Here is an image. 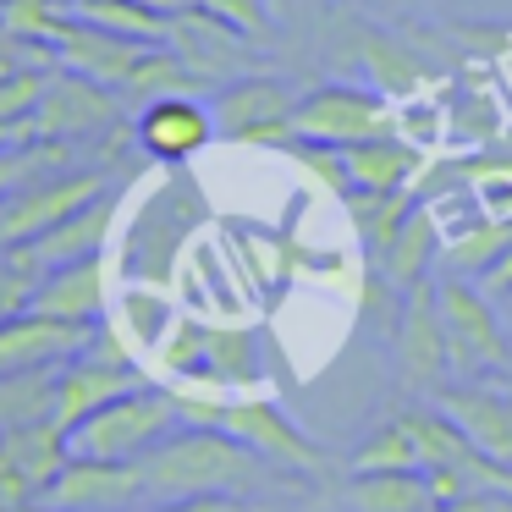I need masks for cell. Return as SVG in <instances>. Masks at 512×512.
<instances>
[{"label":"cell","mask_w":512,"mask_h":512,"mask_svg":"<svg viewBox=\"0 0 512 512\" xmlns=\"http://www.w3.org/2000/svg\"><path fill=\"white\" fill-rule=\"evenodd\" d=\"M336 155H342L347 188H364V193L408 188V182L424 171V149H419V144H408L402 133L364 138V144H347V149H336Z\"/></svg>","instance_id":"cell-20"},{"label":"cell","mask_w":512,"mask_h":512,"mask_svg":"<svg viewBox=\"0 0 512 512\" xmlns=\"http://www.w3.org/2000/svg\"><path fill=\"white\" fill-rule=\"evenodd\" d=\"M100 325H67V320H50V314H17V320L0 325V375L12 369H34V364H61V358L83 353L94 342Z\"/></svg>","instance_id":"cell-17"},{"label":"cell","mask_w":512,"mask_h":512,"mask_svg":"<svg viewBox=\"0 0 512 512\" xmlns=\"http://www.w3.org/2000/svg\"><path fill=\"white\" fill-rule=\"evenodd\" d=\"M72 12L89 23L111 28L122 39H144V45H171V17L149 12L144 0H72Z\"/></svg>","instance_id":"cell-28"},{"label":"cell","mask_w":512,"mask_h":512,"mask_svg":"<svg viewBox=\"0 0 512 512\" xmlns=\"http://www.w3.org/2000/svg\"><path fill=\"white\" fill-rule=\"evenodd\" d=\"M430 512H512V490H463L452 501H435Z\"/></svg>","instance_id":"cell-34"},{"label":"cell","mask_w":512,"mask_h":512,"mask_svg":"<svg viewBox=\"0 0 512 512\" xmlns=\"http://www.w3.org/2000/svg\"><path fill=\"white\" fill-rule=\"evenodd\" d=\"M182 424V408L166 386H133L116 402H105L100 413L78 424L72 435V452L83 457H116V463H144L160 441Z\"/></svg>","instance_id":"cell-3"},{"label":"cell","mask_w":512,"mask_h":512,"mask_svg":"<svg viewBox=\"0 0 512 512\" xmlns=\"http://www.w3.org/2000/svg\"><path fill=\"white\" fill-rule=\"evenodd\" d=\"M144 496H243L259 479V457L221 424H177L155 452L138 463Z\"/></svg>","instance_id":"cell-1"},{"label":"cell","mask_w":512,"mask_h":512,"mask_svg":"<svg viewBox=\"0 0 512 512\" xmlns=\"http://www.w3.org/2000/svg\"><path fill=\"white\" fill-rule=\"evenodd\" d=\"M408 468H419V441H413V430L402 424V413L386 424H375L353 452V474H408Z\"/></svg>","instance_id":"cell-29"},{"label":"cell","mask_w":512,"mask_h":512,"mask_svg":"<svg viewBox=\"0 0 512 512\" xmlns=\"http://www.w3.org/2000/svg\"><path fill=\"white\" fill-rule=\"evenodd\" d=\"M479 287H485L490 298H507V292H512V243H507V254H501L496 265H490L485 276H479Z\"/></svg>","instance_id":"cell-36"},{"label":"cell","mask_w":512,"mask_h":512,"mask_svg":"<svg viewBox=\"0 0 512 512\" xmlns=\"http://www.w3.org/2000/svg\"><path fill=\"white\" fill-rule=\"evenodd\" d=\"M34 309V276L17 265L12 254H0V325Z\"/></svg>","instance_id":"cell-33"},{"label":"cell","mask_w":512,"mask_h":512,"mask_svg":"<svg viewBox=\"0 0 512 512\" xmlns=\"http://www.w3.org/2000/svg\"><path fill=\"white\" fill-rule=\"evenodd\" d=\"M133 386H144V380H138L122 336H116L111 325H100L94 342L83 347V353L61 358V369H56V424L61 430H78L89 413H100L105 402H116Z\"/></svg>","instance_id":"cell-6"},{"label":"cell","mask_w":512,"mask_h":512,"mask_svg":"<svg viewBox=\"0 0 512 512\" xmlns=\"http://www.w3.org/2000/svg\"><path fill=\"white\" fill-rule=\"evenodd\" d=\"M177 397L182 419L188 424H221L232 441H243L259 463L270 468H287V474H325L331 457L309 441L303 424H292L281 413L276 397H248V391H226V397H210L204 402L199 391H182V386H166Z\"/></svg>","instance_id":"cell-2"},{"label":"cell","mask_w":512,"mask_h":512,"mask_svg":"<svg viewBox=\"0 0 512 512\" xmlns=\"http://www.w3.org/2000/svg\"><path fill=\"white\" fill-rule=\"evenodd\" d=\"M259 380V342L248 325H204V375L193 386H210L215 397L248 391Z\"/></svg>","instance_id":"cell-22"},{"label":"cell","mask_w":512,"mask_h":512,"mask_svg":"<svg viewBox=\"0 0 512 512\" xmlns=\"http://www.w3.org/2000/svg\"><path fill=\"white\" fill-rule=\"evenodd\" d=\"M364 67H369V83H375L380 94H386L391 105H413L424 100V94L441 89V72L424 61V50L402 45V39L391 34H364Z\"/></svg>","instance_id":"cell-19"},{"label":"cell","mask_w":512,"mask_h":512,"mask_svg":"<svg viewBox=\"0 0 512 512\" xmlns=\"http://www.w3.org/2000/svg\"><path fill=\"white\" fill-rule=\"evenodd\" d=\"M149 12H160V17H177V12H188V0H144Z\"/></svg>","instance_id":"cell-37"},{"label":"cell","mask_w":512,"mask_h":512,"mask_svg":"<svg viewBox=\"0 0 512 512\" xmlns=\"http://www.w3.org/2000/svg\"><path fill=\"white\" fill-rule=\"evenodd\" d=\"M67 17H72V0H0V23L17 39H45V45H56Z\"/></svg>","instance_id":"cell-30"},{"label":"cell","mask_w":512,"mask_h":512,"mask_svg":"<svg viewBox=\"0 0 512 512\" xmlns=\"http://www.w3.org/2000/svg\"><path fill=\"white\" fill-rule=\"evenodd\" d=\"M23 512H61V507H45V501H34V507H23Z\"/></svg>","instance_id":"cell-38"},{"label":"cell","mask_w":512,"mask_h":512,"mask_svg":"<svg viewBox=\"0 0 512 512\" xmlns=\"http://www.w3.org/2000/svg\"><path fill=\"white\" fill-rule=\"evenodd\" d=\"M435 298H441V320H446V353H452L457 380H485L501 375L512 364V336L501 325L496 303L479 281L468 276H446L435 281Z\"/></svg>","instance_id":"cell-5"},{"label":"cell","mask_w":512,"mask_h":512,"mask_svg":"<svg viewBox=\"0 0 512 512\" xmlns=\"http://www.w3.org/2000/svg\"><path fill=\"white\" fill-rule=\"evenodd\" d=\"M0 45H6V23H0Z\"/></svg>","instance_id":"cell-40"},{"label":"cell","mask_w":512,"mask_h":512,"mask_svg":"<svg viewBox=\"0 0 512 512\" xmlns=\"http://www.w3.org/2000/svg\"><path fill=\"white\" fill-rule=\"evenodd\" d=\"M397 369L408 386H441L452 353H446V320H441V298L435 281H419L402 298V325H397Z\"/></svg>","instance_id":"cell-15"},{"label":"cell","mask_w":512,"mask_h":512,"mask_svg":"<svg viewBox=\"0 0 512 512\" xmlns=\"http://www.w3.org/2000/svg\"><path fill=\"white\" fill-rule=\"evenodd\" d=\"M116 336H122L127 353H155L166 342V331L177 325V303L160 281H133V287L116 298V320H105Z\"/></svg>","instance_id":"cell-21"},{"label":"cell","mask_w":512,"mask_h":512,"mask_svg":"<svg viewBox=\"0 0 512 512\" xmlns=\"http://www.w3.org/2000/svg\"><path fill=\"white\" fill-rule=\"evenodd\" d=\"M397 133V105L375 83H314L292 105V144H320V149H347L364 138Z\"/></svg>","instance_id":"cell-4"},{"label":"cell","mask_w":512,"mask_h":512,"mask_svg":"<svg viewBox=\"0 0 512 512\" xmlns=\"http://www.w3.org/2000/svg\"><path fill=\"white\" fill-rule=\"evenodd\" d=\"M144 39H122V34H111V28H100V23H89V17H78L72 12L67 23H61V34H56V61L67 72H83V78H94V83H105V89H122L127 78H133V67L144 61Z\"/></svg>","instance_id":"cell-16"},{"label":"cell","mask_w":512,"mask_h":512,"mask_svg":"<svg viewBox=\"0 0 512 512\" xmlns=\"http://www.w3.org/2000/svg\"><path fill=\"white\" fill-rule=\"evenodd\" d=\"M413 215V193L408 188H391V193H364L353 188V199H347V221H353V232L364 237L369 254H386L391 237L402 232V221Z\"/></svg>","instance_id":"cell-27"},{"label":"cell","mask_w":512,"mask_h":512,"mask_svg":"<svg viewBox=\"0 0 512 512\" xmlns=\"http://www.w3.org/2000/svg\"><path fill=\"white\" fill-rule=\"evenodd\" d=\"M72 457V435L50 424H28V430H0V512H23L45 501L56 474Z\"/></svg>","instance_id":"cell-7"},{"label":"cell","mask_w":512,"mask_h":512,"mask_svg":"<svg viewBox=\"0 0 512 512\" xmlns=\"http://www.w3.org/2000/svg\"><path fill=\"white\" fill-rule=\"evenodd\" d=\"M193 12H204L210 23L232 28V34L243 39H265L270 34V12H265V0H188Z\"/></svg>","instance_id":"cell-32"},{"label":"cell","mask_w":512,"mask_h":512,"mask_svg":"<svg viewBox=\"0 0 512 512\" xmlns=\"http://www.w3.org/2000/svg\"><path fill=\"white\" fill-rule=\"evenodd\" d=\"M430 259H441V221H435L430 204H413L402 232L391 237V248L380 254V276L408 292V287H419V281H430Z\"/></svg>","instance_id":"cell-23"},{"label":"cell","mask_w":512,"mask_h":512,"mask_svg":"<svg viewBox=\"0 0 512 512\" xmlns=\"http://www.w3.org/2000/svg\"><path fill=\"white\" fill-rule=\"evenodd\" d=\"M155 512H243V501L237 496H171Z\"/></svg>","instance_id":"cell-35"},{"label":"cell","mask_w":512,"mask_h":512,"mask_svg":"<svg viewBox=\"0 0 512 512\" xmlns=\"http://www.w3.org/2000/svg\"><path fill=\"white\" fill-rule=\"evenodd\" d=\"M507 243H512V221H507V215H479V221H468L463 232L441 237V270H446V276L479 281L501 254H507Z\"/></svg>","instance_id":"cell-24"},{"label":"cell","mask_w":512,"mask_h":512,"mask_svg":"<svg viewBox=\"0 0 512 512\" xmlns=\"http://www.w3.org/2000/svg\"><path fill=\"white\" fill-rule=\"evenodd\" d=\"M34 314H50V320L67 325H105L111 320V259L89 254L45 270L34 281Z\"/></svg>","instance_id":"cell-13"},{"label":"cell","mask_w":512,"mask_h":512,"mask_svg":"<svg viewBox=\"0 0 512 512\" xmlns=\"http://www.w3.org/2000/svg\"><path fill=\"white\" fill-rule=\"evenodd\" d=\"M501 386H507V391H512V364H507V369H501Z\"/></svg>","instance_id":"cell-39"},{"label":"cell","mask_w":512,"mask_h":512,"mask_svg":"<svg viewBox=\"0 0 512 512\" xmlns=\"http://www.w3.org/2000/svg\"><path fill=\"white\" fill-rule=\"evenodd\" d=\"M133 138H138V149H144L149 160L182 166V160L204 155V149L215 144V116H210V105L188 100V94H160V100L144 105Z\"/></svg>","instance_id":"cell-14"},{"label":"cell","mask_w":512,"mask_h":512,"mask_svg":"<svg viewBox=\"0 0 512 512\" xmlns=\"http://www.w3.org/2000/svg\"><path fill=\"white\" fill-rule=\"evenodd\" d=\"M430 479L424 468L408 474H353L347 479V512H430Z\"/></svg>","instance_id":"cell-26"},{"label":"cell","mask_w":512,"mask_h":512,"mask_svg":"<svg viewBox=\"0 0 512 512\" xmlns=\"http://www.w3.org/2000/svg\"><path fill=\"white\" fill-rule=\"evenodd\" d=\"M45 89H50L45 67H6L0 72V122H34Z\"/></svg>","instance_id":"cell-31"},{"label":"cell","mask_w":512,"mask_h":512,"mask_svg":"<svg viewBox=\"0 0 512 512\" xmlns=\"http://www.w3.org/2000/svg\"><path fill=\"white\" fill-rule=\"evenodd\" d=\"M100 193H111L100 171H67V177L17 188L12 199L0 204V248H17V243H28V237L50 232L56 221L78 215L83 204H94Z\"/></svg>","instance_id":"cell-9"},{"label":"cell","mask_w":512,"mask_h":512,"mask_svg":"<svg viewBox=\"0 0 512 512\" xmlns=\"http://www.w3.org/2000/svg\"><path fill=\"white\" fill-rule=\"evenodd\" d=\"M292 94L281 78H237L210 100L215 138L226 144H292Z\"/></svg>","instance_id":"cell-8"},{"label":"cell","mask_w":512,"mask_h":512,"mask_svg":"<svg viewBox=\"0 0 512 512\" xmlns=\"http://www.w3.org/2000/svg\"><path fill=\"white\" fill-rule=\"evenodd\" d=\"M144 501V474L138 463H116V457H83L72 452L56 485L45 490V507L61 512H133Z\"/></svg>","instance_id":"cell-11"},{"label":"cell","mask_w":512,"mask_h":512,"mask_svg":"<svg viewBox=\"0 0 512 512\" xmlns=\"http://www.w3.org/2000/svg\"><path fill=\"white\" fill-rule=\"evenodd\" d=\"M56 369L61 364H34L0 375V430H28V424L56 419Z\"/></svg>","instance_id":"cell-25"},{"label":"cell","mask_w":512,"mask_h":512,"mask_svg":"<svg viewBox=\"0 0 512 512\" xmlns=\"http://www.w3.org/2000/svg\"><path fill=\"white\" fill-rule=\"evenodd\" d=\"M435 408H446L490 457H496V463L512 468V391L507 386H490V380H457V386H441Z\"/></svg>","instance_id":"cell-18"},{"label":"cell","mask_w":512,"mask_h":512,"mask_svg":"<svg viewBox=\"0 0 512 512\" xmlns=\"http://www.w3.org/2000/svg\"><path fill=\"white\" fill-rule=\"evenodd\" d=\"M111 232H116V199H111V193H100V199L83 204L78 215H67V221H56L50 232L28 237V243H17V248H0V254H12L17 265H23L28 276L39 281L45 270H56V265H72V259L105 254Z\"/></svg>","instance_id":"cell-12"},{"label":"cell","mask_w":512,"mask_h":512,"mask_svg":"<svg viewBox=\"0 0 512 512\" xmlns=\"http://www.w3.org/2000/svg\"><path fill=\"white\" fill-rule=\"evenodd\" d=\"M116 116H122L116 89H105V83L61 67V72H50V89H45V100H39V111H34V133L50 138V144H72V138H89V133L116 127Z\"/></svg>","instance_id":"cell-10"}]
</instances>
